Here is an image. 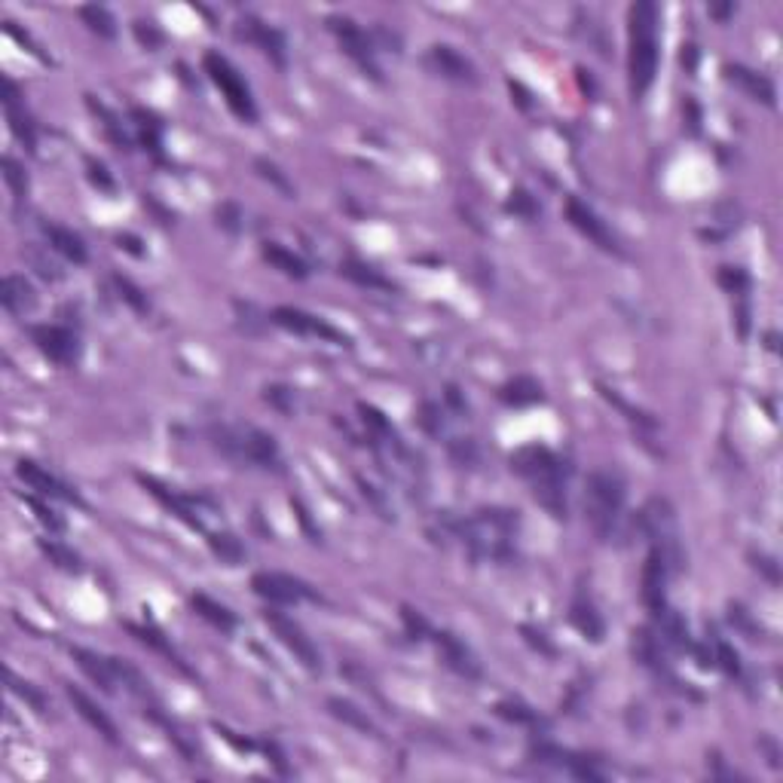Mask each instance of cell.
Masks as SVG:
<instances>
[{"instance_id": "6da1fadb", "label": "cell", "mask_w": 783, "mask_h": 783, "mask_svg": "<svg viewBox=\"0 0 783 783\" xmlns=\"http://www.w3.org/2000/svg\"><path fill=\"white\" fill-rule=\"evenodd\" d=\"M456 536L463 539L465 551L472 560H493L508 563L514 557V545H518L520 518L511 508H478L472 518L454 523Z\"/></svg>"}, {"instance_id": "7a4b0ae2", "label": "cell", "mask_w": 783, "mask_h": 783, "mask_svg": "<svg viewBox=\"0 0 783 783\" xmlns=\"http://www.w3.org/2000/svg\"><path fill=\"white\" fill-rule=\"evenodd\" d=\"M511 468L523 481H530L532 496L551 518L567 520L569 496V468L548 447H523L511 456Z\"/></svg>"}, {"instance_id": "3957f363", "label": "cell", "mask_w": 783, "mask_h": 783, "mask_svg": "<svg viewBox=\"0 0 783 783\" xmlns=\"http://www.w3.org/2000/svg\"><path fill=\"white\" fill-rule=\"evenodd\" d=\"M658 6L652 0H640L627 13V37H631V53H627V71H631V95L643 99L658 74Z\"/></svg>"}, {"instance_id": "277c9868", "label": "cell", "mask_w": 783, "mask_h": 783, "mask_svg": "<svg viewBox=\"0 0 783 783\" xmlns=\"http://www.w3.org/2000/svg\"><path fill=\"white\" fill-rule=\"evenodd\" d=\"M625 478L618 472H609V468H600L587 478V490H585V518L591 523V530L597 532V539L609 542L616 536L621 518H625Z\"/></svg>"}, {"instance_id": "5b68a950", "label": "cell", "mask_w": 783, "mask_h": 783, "mask_svg": "<svg viewBox=\"0 0 783 783\" xmlns=\"http://www.w3.org/2000/svg\"><path fill=\"white\" fill-rule=\"evenodd\" d=\"M205 74L212 77V83L221 89L227 108L236 114L242 123H257V108L252 99V89L242 80V74L230 64V59H224L221 53H205Z\"/></svg>"}, {"instance_id": "8992f818", "label": "cell", "mask_w": 783, "mask_h": 783, "mask_svg": "<svg viewBox=\"0 0 783 783\" xmlns=\"http://www.w3.org/2000/svg\"><path fill=\"white\" fill-rule=\"evenodd\" d=\"M328 28H330V34L340 40L343 53L361 68V74L379 83V80H383V71H379V64H377L374 40L355 25L352 19H346V15H328Z\"/></svg>"}, {"instance_id": "52a82bcc", "label": "cell", "mask_w": 783, "mask_h": 783, "mask_svg": "<svg viewBox=\"0 0 783 783\" xmlns=\"http://www.w3.org/2000/svg\"><path fill=\"white\" fill-rule=\"evenodd\" d=\"M263 621H266V627L276 634V640L285 645L310 673H321V655H319L316 643L303 634V627L297 625V621H291L288 616H282V612H270V609L263 612Z\"/></svg>"}, {"instance_id": "ba28073f", "label": "cell", "mask_w": 783, "mask_h": 783, "mask_svg": "<svg viewBox=\"0 0 783 783\" xmlns=\"http://www.w3.org/2000/svg\"><path fill=\"white\" fill-rule=\"evenodd\" d=\"M252 587L257 597L276 603V606H294L301 600H316V591H310V585L285 572H254Z\"/></svg>"}, {"instance_id": "9c48e42d", "label": "cell", "mask_w": 783, "mask_h": 783, "mask_svg": "<svg viewBox=\"0 0 783 783\" xmlns=\"http://www.w3.org/2000/svg\"><path fill=\"white\" fill-rule=\"evenodd\" d=\"M272 321H276L279 328L291 330V334L319 337V340H328L334 346H349V337H346L343 330H337L334 325H328L325 319L312 316V312L294 310V306H276V310H272Z\"/></svg>"}, {"instance_id": "30bf717a", "label": "cell", "mask_w": 783, "mask_h": 783, "mask_svg": "<svg viewBox=\"0 0 783 783\" xmlns=\"http://www.w3.org/2000/svg\"><path fill=\"white\" fill-rule=\"evenodd\" d=\"M31 340L37 343V349L55 361L59 368H74L80 361V340L74 330L62 325H37L31 328Z\"/></svg>"}, {"instance_id": "8fae6325", "label": "cell", "mask_w": 783, "mask_h": 783, "mask_svg": "<svg viewBox=\"0 0 783 783\" xmlns=\"http://www.w3.org/2000/svg\"><path fill=\"white\" fill-rule=\"evenodd\" d=\"M567 221L581 233V236L591 239L597 248H603V252H609V254H621V245H618L616 233L606 227V221H603V217L597 215L587 203L569 196L567 199Z\"/></svg>"}, {"instance_id": "7c38bea8", "label": "cell", "mask_w": 783, "mask_h": 783, "mask_svg": "<svg viewBox=\"0 0 783 783\" xmlns=\"http://www.w3.org/2000/svg\"><path fill=\"white\" fill-rule=\"evenodd\" d=\"M0 101H4V108H6V123H10V132L15 135V141H19L28 153H34L37 150V129H34V123H31V117L25 114L22 95L10 77L0 80Z\"/></svg>"}, {"instance_id": "4fadbf2b", "label": "cell", "mask_w": 783, "mask_h": 783, "mask_svg": "<svg viewBox=\"0 0 783 783\" xmlns=\"http://www.w3.org/2000/svg\"><path fill=\"white\" fill-rule=\"evenodd\" d=\"M667 576H670L667 560L661 557V551L652 548L643 563V603L655 618L667 612Z\"/></svg>"}, {"instance_id": "5bb4252c", "label": "cell", "mask_w": 783, "mask_h": 783, "mask_svg": "<svg viewBox=\"0 0 783 783\" xmlns=\"http://www.w3.org/2000/svg\"><path fill=\"white\" fill-rule=\"evenodd\" d=\"M242 37H245L248 43H254L272 64L285 68L288 43H285V34H282L279 28H272V25H266V22L254 19V15H248V19H242Z\"/></svg>"}, {"instance_id": "9a60e30c", "label": "cell", "mask_w": 783, "mask_h": 783, "mask_svg": "<svg viewBox=\"0 0 783 783\" xmlns=\"http://www.w3.org/2000/svg\"><path fill=\"white\" fill-rule=\"evenodd\" d=\"M425 64H429L434 74H441L444 80H454V83H474L478 80L474 64L447 43H434L429 55H425Z\"/></svg>"}, {"instance_id": "2e32d148", "label": "cell", "mask_w": 783, "mask_h": 783, "mask_svg": "<svg viewBox=\"0 0 783 783\" xmlns=\"http://www.w3.org/2000/svg\"><path fill=\"white\" fill-rule=\"evenodd\" d=\"M242 459L248 465L266 468V472H282V450L272 434L261 429H242Z\"/></svg>"}, {"instance_id": "e0dca14e", "label": "cell", "mask_w": 783, "mask_h": 783, "mask_svg": "<svg viewBox=\"0 0 783 783\" xmlns=\"http://www.w3.org/2000/svg\"><path fill=\"white\" fill-rule=\"evenodd\" d=\"M434 643H438V652H441L444 664H447L450 670H456V673L465 676V680H478V676H481L478 658H474V652L468 649V645L459 640L456 634L441 631V634H434Z\"/></svg>"}, {"instance_id": "ac0fdd59", "label": "cell", "mask_w": 783, "mask_h": 783, "mask_svg": "<svg viewBox=\"0 0 783 783\" xmlns=\"http://www.w3.org/2000/svg\"><path fill=\"white\" fill-rule=\"evenodd\" d=\"M64 695H68V701L71 704H74V710L80 716H83V720L92 725L95 731L101 734L104 740H108V744H119V731H117V725H114V720H110L108 713H104V710L95 704L92 698L86 695V692H80L77 685H71V683H64Z\"/></svg>"}, {"instance_id": "d6986e66", "label": "cell", "mask_w": 783, "mask_h": 783, "mask_svg": "<svg viewBox=\"0 0 783 783\" xmlns=\"http://www.w3.org/2000/svg\"><path fill=\"white\" fill-rule=\"evenodd\" d=\"M138 481L144 483V490H148L153 499H159V502H163L168 511L175 514L177 520H184V523H187V527H193V530H203V518H199V508H196V502H193V499L175 493V490H168L166 483H159L157 478H144V474H141Z\"/></svg>"}, {"instance_id": "ffe728a7", "label": "cell", "mask_w": 783, "mask_h": 783, "mask_svg": "<svg viewBox=\"0 0 783 783\" xmlns=\"http://www.w3.org/2000/svg\"><path fill=\"white\" fill-rule=\"evenodd\" d=\"M15 474H19V478L25 481L31 490H37V493H43V496H50V499H64V502L80 505V496L74 493V490L64 487L59 478H53V474L46 472V468H40L37 463H31V459H22V463L15 465Z\"/></svg>"}, {"instance_id": "44dd1931", "label": "cell", "mask_w": 783, "mask_h": 783, "mask_svg": "<svg viewBox=\"0 0 783 783\" xmlns=\"http://www.w3.org/2000/svg\"><path fill=\"white\" fill-rule=\"evenodd\" d=\"M71 655H74L77 667L83 670V673L92 680L95 685H101V692H108V695H117V673H114V664H110V658H101L95 655V652L89 649H71Z\"/></svg>"}, {"instance_id": "7402d4cb", "label": "cell", "mask_w": 783, "mask_h": 783, "mask_svg": "<svg viewBox=\"0 0 783 783\" xmlns=\"http://www.w3.org/2000/svg\"><path fill=\"white\" fill-rule=\"evenodd\" d=\"M43 236H46V242H50L53 252H59V254L64 257V261H71V263H86L89 252H86L83 239H80L74 230L59 227V224H43Z\"/></svg>"}, {"instance_id": "603a6c76", "label": "cell", "mask_w": 783, "mask_h": 783, "mask_svg": "<svg viewBox=\"0 0 783 783\" xmlns=\"http://www.w3.org/2000/svg\"><path fill=\"white\" fill-rule=\"evenodd\" d=\"M0 301H4L6 312H13V316H25L28 310H34L37 294L25 276H15L13 272V276L4 279V294H0Z\"/></svg>"}, {"instance_id": "cb8c5ba5", "label": "cell", "mask_w": 783, "mask_h": 783, "mask_svg": "<svg viewBox=\"0 0 783 783\" xmlns=\"http://www.w3.org/2000/svg\"><path fill=\"white\" fill-rule=\"evenodd\" d=\"M729 80L744 89L750 99H756V101H762V104H769V108H774V83H771L769 77L756 74V71L744 68V64H731V68H729Z\"/></svg>"}, {"instance_id": "d4e9b609", "label": "cell", "mask_w": 783, "mask_h": 783, "mask_svg": "<svg viewBox=\"0 0 783 783\" xmlns=\"http://www.w3.org/2000/svg\"><path fill=\"white\" fill-rule=\"evenodd\" d=\"M129 634H132L135 640H141L144 645H150L153 652H159V655H163L175 670H181L184 676H193V670H190L187 664H184V658L175 652V645L168 643L166 636L157 631V627H138V625H129Z\"/></svg>"}, {"instance_id": "484cf974", "label": "cell", "mask_w": 783, "mask_h": 783, "mask_svg": "<svg viewBox=\"0 0 783 783\" xmlns=\"http://www.w3.org/2000/svg\"><path fill=\"white\" fill-rule=\"evenodd\" d=\"M190 606H193V612H196L199 618H205L208 625H215L217 631H233V627H236V616H233V612L224 606V603L212 600L208 594H193Z\"/></svg>"}, {"instance_id": "4316f807", "label": "cell", "mask_w": 783, "mask_h": 783, "mask_svg": "<svg viewBox=\"0 0 783 783\" xmlns=\"http://www.w3.org/2000/svg\"><path fill=\"white\" fill-rule=\"evenodd\" d=\"M328 710L334 720H340L343 725H349L355 731H365V734H379L374 720L368 716V710L355 707L352 701H343V698H328Z\"/></svg>"}, {"instance_id": "83f0119b", "label": "cell", "mask_w": 783, "mask_h": 783, "mask_svg": "<svg viewBox=\"0 0 783 783\" xmlns=\"http://www.w3.org/2000/svg\"><path fill=\"white\" fill-rule=\"evenodd\" d=\"M263 257H266V263H272L279 272H285V276H291V279H306V276H310V266L303 263V257H297L294 252H288V248L279 245V242H266Z\"/></svg>"}, {"instance_id": "f1b7e54d", "label": "cell", "mask_w": 783, "mask_h": 783, "mask_svg": "<svg viewBox=\"0 0 783 783\" xmlns=\"http://www.w3.org/2000/svg\"><path fill=\"white\" fill-rule=\"evenodd\" d=\"M569 618H572V625H576L578 631L585 634L587 640H594V643H600L603 634H606V625H603L600 612H597L594 603L585 600V597H578V600L572 603V616Z\"/></svg>"}, {"instance_id": "f546056e", "label": "cell", "mask_w": 783, "mask_h": 783, "mask_svg": "<svg viewBox=\"0 0 783 783\" xmlns=\"http://www.w3.org/2000/svg\"><path fill=\"white\" fill-rule=\"evenodd\" d=\"M340 272L349 282H355V285H361V288H370V291H395V282L392 279H386L383 272H377L374 266H368V263H358V261H343L340 263Z\"/></svg>"}, {"instance_id": "4dcf8cb0", "label": "cell", "mask_w": 783, "mask_h": 783, "mask_svg": "<svg viewBox=\"0 0 783 783\" xmlns=\"http://www.w3.org/2000/svg\"><path fill=\"white\" fill-rule=\"evenodd\" d=\"M499 398H502L505 405H514V407L536 405V401H542V386H539L536 379H530V377H518V379H511V383L502 386Z\"/></svg>"}, {"instance_id": "1f68e13d", "label": "cell", "mask_w": 783, "mask_h": 783, "mask_svg": "<svg viewBox=\"0 0 783 783\" xmlns=\"http://www.w3.org/2000/svg\"><path fill=\"white\" fill-rule=\"evenodd\" d=\"M80 19L86 22L92 34H99V37H104V40H114V37H117V19L110 15L108 6H99V4L80 6Z\"/></svg>"}, {"instance_id": "d6a6232c", "label": "cell", "mask_w": 783, "mask_h": 783, "mask_svg": "<svg viewBox=\"0 0 783 783\" xmlns=\"http://www.w3.org/2000/svg\"><path fill=\"white\" fill-rule=\"evenodd\" d=\"M132 119H135V129H138V138L144 148L150 153H159V144H163V126H159V119L144 108H135Z\"/></svg>"}, {"instance_id": "836d02e7", "label": "cell", "mask_w": 783, "mask_h": 783, "mask_svg": "<svg viewBox=\"0 0 783 783\" xmlns=\"http://www.w3.org/2000/svg\"><path fill=\"white\" fill-rule=\"evenodd\" d=\"M208 545H212V551L221 557L227 567H239V563L245 560V548H242L239 539L230 536V532H215V536H208Z\"/></svg>"}, {"instance_id": "e575fe53", "label": "cell", "mask_w": 783, "mask_h": 783, "mask_svg": "<svg viewBox=\"0 0 783 783\" xmlns=\"http://www.w3.org/2000/svg\"><path fill=\"white\" fill-rule=\"evenodd\" d=\"M4 181H6V187H10L15 203H25V196H28V175H25V168L15 163L13 157H4Z\"/></svg>"}, {"instance_id": "d590c367", "label": "cell", "mask_w": 783, "mask_h": 783, "mask_svg": "<svg viewBox=\"0 0 783 783\" xmlns=\"http://www.w3.org/2000/svg\"><path fill=\"white\" fill-rule=\"evenodd\" d=\"M114 285H117V291H119V297H123V301L132 306V310L138 312V316H148V312H150V301H148V294H144V291L135 285L132 279L114 276Z\"/></svg>"}, {"instance_id": "8d00e7d4", "label": "cell", "mask_w": 783, "mask_h": 783, "mask_svg": "<svg viewBox=\"0 0 783 783\" xmlns=\"http://www.w3.org/2000/svg\"><path fill=\"white\" fill-rule=\"evenodd\" d=\"M89 108H92L95 114H99V117L104 119L101 126H104V132H108V138L114 141L119 150H129V135L123 132V123H119V119H117L114 114H110V110L104 108V104H95V101H89Z\"/></svg>"}, {"instance_id": "74e56055", "label": "cell", "mask_w": 783, "mask_h": 783, "mask_svg": "<svg viewBox=\"0 0 783 783\" xmlns=\"http://www.w3.org/2000/svg\"><path fill=\"white\" fill-rule=\"evenodd\" d=\"M6 683H10V692L13 695H19L22 701H28L31 707L37 710V713H46V698L40 695V692L34 689L31 683H22L19 676L13 673V670H6Z\"/></svg>"}, {"instance_id": "f35d334b", "label": "cell", "mask_w": 783, "mask_h": 783, "mask_svg": "<svg viewBox=\"0 0 783 783\" xmlns=\"http://www.w3.org/2000/svg\"><path fill=\"white\" fill-rule=\"evenodd\" d=\"M40 548H43V554L50 557V560H53L59 569H64V572H80V557H77L74 551H68L64 545L46 542V539H43V542H40Z\"/></svg>"}, {"instance_id": "ab89813d", "label": "cell", "mask_w": 783, "mask_h": 783, "mask_svg": "<svg viewBox=\"0 0 783 783\" xmlns=\"http://www.w3.org/2000/svg\"><path fill=\"white\" fill-rule=\"evenodd\" d=\"M713 664H716V667H722L729 676H738V673H740V658H738V652H734L725 640H720V636H713Z\"/></svg>"}, {"instance_id": "60d3db41", "label": "cell", "mask_w": 783, "mask_h": 783, "mask_svg": "<svg viewBox=\"0 0 783 783\" xmlns=\"http://www.w3.org/2000/svg\"><path fill=\"white\" fill-rule=\"evenodd\" d=\"M496 713L502 716V720L518 722V725H536L539 722V716L532 713L527 704H520V701H502V704L496 707Z\"/></svg>"}, {"instance_id": "b9f144b4", "label": "cell", "mask_w": 783, "mask_h": 783, "mask_svg": "<svg viewBox=\"0 0 783 783\" xmlns=\"http://www.w3.org/2000/svg\"><path fill=\"white\" fill-rule=\"evenodd\" d=\"M263 398L270 401L272 407L279 410V414H294V405H297V398H294V392L288 389V386H266L263 389Z\"/></svg>"}, {"instance_id": "7bdbcfd3", "label": "cell", "mask_w": 783, "mask_h": 783, "mask_svg": "<svg viewBox=\"0 0 783 783\" xmlns=\"http://www.w3.org/2000/svg\"><path fill=\"white\" fill-rule=\"evenodd\" d=\"M254 168H257V172H261V175L266 177V181H272V184H276V187H279L282 193H285V196H294V184H291L288 177L282 175L279 168L272 166V163H266V159H257V163H254Z\"/></svg>"}, {"instance_id": "ee69618b", "label": "cell", "mask_w": 783, "mask_h": 783, "mask_svg": "<svg viewBox=\"0 0 783 783\" xmlns=\"http://www.w3.org/2000/svg\"><path fill=\"white\" fill-rule=\"evenodd\" d=\"M401 621H405V631L410 634V640H423V636L429 634V625H425V618L419 616L416 609L401 606Z\"/></svg>"}, {"instance_id": "f6af8a7d", "label": "cell", "mask_w": 783, "mask_h": 783, "mask_svg": "<svg viewBox=\"0 0 783 783\" xmlns=\"http://www.w3.org/2000/svg\"><path fill=\"white\" fill-rule=\"evenodd\" d=\"M720 285H722L725 291H731V294H744V291L750 288V279H747L740 270L722 266V270H720Z\"/></svg>"}, {"instance_id": "bcb514c9", "label": "cell", "mask_w": 783, "mask_h": 783, "mask_svg": "<svg viewBox=\"0 0 783 783\" xmlns=\"http://www.w3.org/2000/svg\"><path fill=\"white\" fill-rule=\"evenodd\" d=\"M217 224H221L227 233H239L242 230V208L236 203H224L217 208Z\"/></svg>"}, {"instance_id": "7dc6e473", "label": "cell", "mask_w": 783, "mask_h": 783, "mask_svg": "<svg viewBox=\"0 0 783 783\" xmlns=\"http://www.w3.org/2000/svg\"><path fill=\"white\" fill-rule=\"evenodd\" d=\"M25 502H28V505H31V508H34V511H37V520L43 523V527H50V530H64V520L59 518V514L53 511V508H46L43 502H40V499L28 496Z\"/></svg>"}, {"instance_id": "c3c4849f", "label": "cell", "mask_w": 783, "mask_h": 783, "mask_svg": "<svg viewBox=\"0 0 783 783\" xmlns=\"http://www.w3.org/2000/svg\"><path fill=\"white\" fill-rule=\"evenodd\" d=\"M135 37H138V43L148 46V50H159V46H163V34H159L150 22H135Z\"/></svg>"}, {"instance_id": "681fc988", "label": "cell", "mask_w": 783, "mask_h": 783, "mask_svg": "<svg viewBox=\"0 0 783 783\" xmlns=\"http://www.w3.org/2000/svg\"><path fill=\"white\" fill-rule=\"evenodd\" d=\"M508 208H511V212H518V215H523V217H536V203H532V196L527 190H514L511 193V199H508Z\"/></svg>"}, {"instance_id": "f907efd6", "label": "cell", "mask_w": 783, "mask_h": 783, "mask_svg": "<svg viewBox=\"0 0 783 783\" xmlns=\"http://www.w3.org/2000/svg\"><path fill=\"white\" fill-rule=\"evenodd\" d=\"M86 166H89V177H92L95 184H101L104 190H114V181L108 177V168H104L101 163H95V159H89Z\"/></svg>"}, {"instance_id": "816d5d0a", "label": "cell", "mask_w": 783, "mask_h": 783, "mask_svg": "<svg viewBox=\"0 0 783 783\" xmlns=\"http://www.w3.org/2000/svg\"><path fill=\"white\" fill-rule=\"evenodd\" d=\"M6 31H10V34H13L15 40H19V43H22V46H28V50H31V53H34V55H37V59H43V53H40V50H37V46H34V40H31L28 34H22V31H19V28H15V22H6Z\"/></svg>"}, {"instance_id": "f5cc1de1", "label": "cell", "mask_w": 783, "mask_h": 783, "mask_svg": "<svg viewBox=\"0 0 783 783\" xmlns=\"http://www.w3.org/2000/svg\"><path fill=\"white\" fill-rule=\"evenodd\" d=\"M734 10H738V6H734V4H725V6L713 4V6H710V15H716V19H722V22H725V19H729V15H734Z\"/></svg>"}, {"instance_id": "db71d44e", "label": "cell", "mask_w": 783, "mask_h": 783, "mask_svg": "<svg viewBox=\"0 0 783 783\" xmlns=\"http://www.w3.org/2000/svg\"><path fill=\"white\" fill-rule=\"evenodd\" d=\"M119 245H123L126 252H132V254H138V257H141V248H138L141 242L135 239V236H119Z\"/></svg>"}]
</instances>
